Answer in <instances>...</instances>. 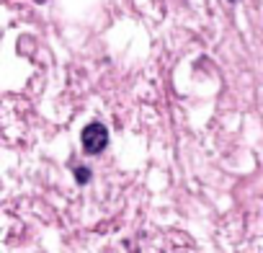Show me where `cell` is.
Instances as JSON below:
<instances>
[{"label": "cell", "instance_id": "1", "mask_svg": "<svg viewBox=\"0 0 263 253\" xmlns=\"http://www.w3.org/2000/svg\"><path fill=\"white\" fill-rule=\"evenodd\" d=\"M80 140H83V150L88 155H98L108 145V130H106L101 121H90L88 127H83Z\"/></svg>", "mask_w": 263, "mask_h": 253}, {"label": "cell", "instance_id": "2", "mask_svg": "<svg viewBox=\"0 0 263 253\" xmlns=\"http://www.w3.org/2000/svg\"><path fill=\"white\" fill-rule=\"evenodd\" d=\"M75 181L78 184H88L90 181V168H75Z\"/></svg>", "mask_w": 263, "mask_h": 253}, {"label": "cell", "instance_id": "3", "mask_svg": "<svg viewBox=\"0 0 263 253\" xmlns=\"http://www.w3.org/2000/svg\"><path fill=\"white\" fill-rule=\"evenodd\" d=\"M36 3H47V0H36Z\"/></svg>", "mask_w": 263, "mask_h": 253}, {"label": "cell", "instance_id": "4", "mask_svg": "<svg viewBox=\"0 0 263 253\" xmlns=\"http://www.w3.org/2000/svg\"><path fill=\"white\" fill-rule=\"evenodd\" d=\"M230 3H237V0H230Z\"/></svg>", "mask_w": 263, "mask_h": 253}]
</instances>
